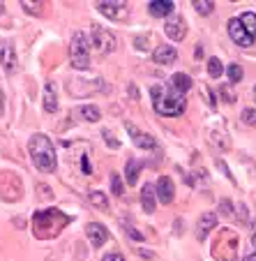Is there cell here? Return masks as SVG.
Returning a JSON list of instances; mask_svg holds the SVG:
<instances>
[{
    "label": "cell",
    "mask_w": 256,
    "mask_h": 261,
    "mask_svg": "<svg viewBox=\"0 0 256 261\" xmlns=\"http://www.w3.org/2000/svg\"><path fill=\"white\" fill-rule=\"evenodd\" d=\"M86 236L90 238V243H93L95 247H102L104 243L108 241V231L99 224V222H90L88 227H86Z\"/></svg>",
    "instance_id": "cell-12"
},
{
    "label": "cell",
    "mask_w": 256,
    "mask_h": 261,
    "mask_svg": "<svg viewBox=\"0 0 256 261\" xmlns=\"http://www.w3.org/2000/svg\"><path fill=\"white\" fill-rule=\"evenodd\" d=\"M125 129L129 132V139H132V141L136 143L141 150H153V148L157 146V143H155V139L150 137V134L141 132V129H138L134 123H127V120H125Z\"/></svg>",
    "instance_id": "cell-8"
},
{
    "label": "cell",
    "mask_w": 256,
    "mask_h": 261,
    "mask_svg": "<svg viewBox=\"0 0 256 261\" xmlns=\"http://www.w3.org/2000/svg\"><path fill=\"white\" fill-rule=\"evenodd\" d=\"M233 203L231 201H229V199H222V213H224V215H233Z\"/></svg>",
    "instance_id": "cell-31"
},
{
    "label": "cell",
    "mask_w": 256,
    "mask_h": 261,
    "mask_svg": "<svg viewBox=\"0 0 256 261\" xmlns=\"http://www.w3.org/2000/svg\"><path fill=\"white\" fill-rule=\"evenodd\" d=\"M102 137H104V141H106L108 146L113 148V150H116V148H120V141L113 137V132H108V129H104V132H102Z\"/></svg>",
    "instance_id": "cell-29"
},
{
    "label": "cell",
    "mask_w": 256,
    "mask_h": 261,
    "mask_svg": "<svg viewBox=\"0 0 256 261\" xmlns=\"http://www.w3.org/2000/svg\"><path fill=\"white\" fill-rule=\"evenodd\" d=\"M90 44H93V49L97 51V54H111V51L116 49V35L99 28V25H95V28L90 30Z\"/></svg>",
    "instance_id": "cell-5"
},
{
    "label": "cell",
    "mask_w": 256,
    "mask_h": 261,
    "mask_svg": "<svg viewBox=\"0 0 256 261\" xmlns=\"http://www.w3.org/2000/svg\"><path fill=\"white\" fill-rule=\"evenodd\" d=\"M164 33L168 35V40L182 42L185 35H187V21L182 19L180 14H171L166 21H164Z\"/></svg>",
    "instance_id": "cell-6"
},
{
    "label": "cell",
    "mask_w": 256,
    "mask_h": 261,
    "mask_svg": "<svg viewBox=\"0 0 256 261\" xmlns=\"http://www.w3.org/2000/svg\"><path fill=\"white\" fill-rule=\"evenodd\" d=\"M192 5H194V10H196L201 16H208V14H212V12H215V3H212V0H194Z\"/></svg>",
    "instance_id": "cell-22"
},
{
    "label": "cell",
    "mask_w": 256,
    "mask_h": 261,
    "mask_svg": "<svg viewBox=\"0 0 256 261\" xmlns=\"http://www.w3.org/2000/svg\"><path fill=\"white\" fill-rule=\"evenodd\" d=\"M226 74H229V81H231V84H240V81H242V74H245V69H242V65L233 63V65H229Z\"/></svg>",
    "instance_id": "cell-24"
},
{
    "label": "cell",
    "mask_w": 256,
    "mask_h": 261,
    "mask_svg": "<svg viewBox=\"0 0 256 261\" xmlns=\"http://www.w3.org/2000/svg\"><path fill=\"white\" fill-rule=\"evenodd\" d=\"M171 88H173V93L185 95L189 88H192V79H189L185 72H176L171 76Z\"/></svg>",
    "instance_id": "cell-17"
},
{
    "label": "cell",
    "mask_w": 256,
    "mask_h": 261,
    "mask_svg": "<svg viewBox=\"0 0 256 261\" xmlns=\"http://www.w3.org/2000/svg\"><path fill=\"white\" fill-rule=\"evenodd\" d=\"M28 150H30V160L40 171L53 173L58 167V160H55V148L51 143V139L46 134H33L28 141Z\"/></svg>",
    "instance_id": "cell-1"
},
{
    "label": "cell",
    "mask_w": 256,
    "mask_h": 261,
    "mask_svg": "<svg viewBox=\"0 0 256 261\" xmlns=\"http://www.w3.org/2000/svg\"><path fill=\"white\" fill-rule=\"evenodd\" d=\"M155 194L162 203H171L173 197H176V190H173V180L168 176H159L157 185H155Z\"/></svg>",
    "instance_id": "cell-10"
},
{
    "label": "cell",
    "mask_w": 256,
    "mask_h": 261,
    "mask_svg": "<svg viewBox=\"0 0 256 261\" xmlns=\"http://www.w3.org/2000/svg\"><path fill=\"white\" fill-rule=\"evenodd\" d=\"M217 95H222V99L226 104H233L236 102V95H233V90H231V86H219V90H217Z\"/></svg>",
    "instance_id": "cell-27"
},
{
    "label": "cell",
    "mask_w": 256,
    "mask_h": 261,
    "mask_svg": "<svg viewBox=\"0 0 256 261\" xmlns=\"http://www.w3.org/2000/svg\"><path fill=\"white\" fill-rule=\"evenodd\" d=\"M203 95H206V102H208V107H215V99H212V93H210V88H206V86H203Z\"/></svg>",
    "instance_id": "cell-34"
},
{
    "label": "cell",
    "mask_w": 256,
    "mask_h": 261,
    "mask_svg": "<svg viewBox=\"0 0 256 261\" xmlns=\"http://www.w3.org/2000/svg\"><path fill=\"white\" fill-rule=\"evenodd\" d=\"M238 19L242 21V25H245L247 33H249L251 37L256 40V14H254V12H245V14H240Z\"/></svg>",
    "instance_id": "cell-20"
},
{
    "label": "cell",
    "mask_w": 256,
    "mask_h": 261,
    "mask_svg": "<svg viewBox=\"0 0 256 261\" xmlns=\"http://www.w3.org/2000/svg\"><path fill=\"white\" fill-rule=\"evenodd\" d=\"M0 65H3V69L7 74H12L16 69V49L10 40L0 42Z\"/></svg>",
    "instance_id": "cell-9"
},
{
    "label": "cell",
    "mask_w": 256,
    "mask_h": 261,
    "mask_svg": "<svg viewBox=\"0 0 256 261\" xmlns=\"http://www.w3.org/2000/svg\"><path fill=\"white\" fill-rule=\"evenodd\" d=\"M3 104H5V95L0 93V116H3Z\"/></svg>",
    "instance_id": "cell-37"
},
{
    "label": "cell",
    "mask_w": 256,
    "mask_h": 261,
    "mask_svg": "<svg viewBox=\"0 0 256 261\" xmlns=\"http://www.w3.org/2000/svg\"><path fill=\"white\" fill-rule=\"evenodd\" d=\"M138 171H141V164H138L136 160H127V164H125V178H127V185H136Z\"/></svg>",
    "instance_id": "cell-19"
},
{
    "label": "cell",
    "mask_w": 256,
    "mask_h": 261,
    "mask_svg": "<svg viewBox=\"0 0 256 261\" xmlns=\"http://www.w3.org/2000/svg\"><path fill=\"white\" fill-rule=\"evenodd\" d=\"M208 74H210L212 79H219L224 74V65L219 58H208Z\"/></svg>",
    "instance_id": "cell-23"
},
{
    "label": "cell",
    "mask_w": 256,
    "mask_h": 261,
    "mask_svg": "<svg viewBox=\"0 0 256 261\" xmlns=\"http://www.w3.org/2000/svg\"><path fill=\"white\" fill-rule=\"evenodd\" d=\"M229 35H231V40L236 42L238 46H242V49H247V46L254 44V37L245 30V25H242V21L238 19V16L229 21Z\"/></svg>",
    "instance_id": "cell-7"
},
{
    "label": "cell",
    "mask_w": 256,
    "mask_h": 261,
    "mask_svg": "<svg viewBox=\"0 0 256 261\" xmlns=\"http://www.w3.org/2000/svg\"><path fill=\"white\" fill-rule=\"evenodd\" d=\"M134 42H136V44H134V46H136V49H138V51H143V49H148V40H143V37H136V40H134Z\"/></svg>",
    "instance_id": "cell-35"
},
{
    "label": "cell",
    "mask_w": 256,
    "mask_h": 261,
    "mask_svg": "<svg viewBox=\"0 0 256 261\" xmlns=\"http://www.w3.org/2000/svg\"><path fill=\"white\" fill-rule=\"evenodd\" d=\"M173 3L171 0H150L148 3V12L153 16H159V19H168L173 14Z\"/></svg>",
    "instance_id": "cell-14"
},
{
    "label": "cell",
    "mask_w": 256,
    "mask_h": 261,
    "mask_svg": "<svg viewBox=\"0 0 256 261\" xmlns=\"http://www.w3.org/2000/svg\"><path fill=\"white\" fill-rule=\"evenodd\" d=\"M74 114L79 116L81 120H86V123H97V120L102 118V111H99L95 104H83V107L76 109Z\"/></svg>",
    "instance_id": "cell-18"
},
{
    "label": "cell",
    "mask_w": 256,
    "mask_h": 261,
    "mask_svg": "<svg viewBox=\"0 0 256 261\" xmlns=\"http://www.w3.org/2000/svg\"><path fill=\"white\" fill-rule=\"evenodd\" d=\"M90 35L86 30H76L72 35V44H69V58H72V67L76 69H88L90 67Z\"/></svg>",
    "instance_id": "cell-3"
},
{
    "label": "cell",
    "mask_w": 256,
    "mask_h": 261,
    "mask_svg": "<svg viewBox=\"0 0 256 261\" xmlns=\"http://www.w3.org/2000/svg\"><path fill=\"white\" fill-rule=\"evenodd\" d=\"M111 192H113L116 197H123V192H125L123 180H120L118 173H113V176H111Z\"/></svg>",
    "instance_id": "cell-26"
},
{
    "label": "cell",
    "mask_w": 256,
    "mask_h": 261,
    "mask_svg": "<svg viewBox=\"0 0 256 261\" xmlns=\"http://www.w3.org/2000/svg\"><path fill=\"white\" fill-rule=\"evenodd\" d=\"M102 261H125V256L120 254V252H111V254H106Z\"/></svg>",
    "instance_id": "cell-33"
},
{
    "label": "cell",
    "mask_w": 256,
    "mask_h": 261,
    "mask_svg": "<svg viewBox=\"0 0 256 261\" xmlns=\"http://www.w3.org/2000/svg\"><path fill=\"white\" fill-rule=\"evenodd\" d=\"M141 206H143V211L148 213V215H153L155 213V206H157V194H155V185H143V190H141Z\"/></svg>",
    "instance_id": "cell-15"
},
{
    "label": "cell",
    "mask_w": 256,
    "mask_h": 261,
    "mask_svg": "<svg viewBox=\"0 0 256 261\" xmlns=\"http://www.w3.org/2000/svg\"><path fill=\"white\" fill-rule=\"evenodd\" d=\"M81 173L83 176H93V162H90V158L88 155H81Z\"/></svg>",
    "instance_id": "cell-28"
},
{
    "label": "cell",
    "mask_w": 256,
    "mask_h": 261,
    "mask_svg": "<svg viewBox=\"0 0 256 261\" xmlns=\"http://www.w3.org/2000/svg\"><path fill=\"white\" fill-rule=\"evenodd\" d=\"M242 261H256V252H251V254H247Z\"/></svg>",
    "instance_id": "cell-36"
},
{
    "label": "cell",
    "mask_w": 256,
    "mask_h": 261,
    "mask_svg": "<svg viewBox=\"0 0 256 261\" xmlns=\"http://www.w3.org/2000/svg\"><path fill=\"white\" fill-rule=\"evenodd\" d=\"M125 229H127V233H129V236H132L134 241H138V243H141L143 238H146V236H143V233H138V231H136V229H134V227H125Z\"/></svg>",
    "instance_id": "cell-32"
},
{
    "label": "cell",
    "mask_w": 256,
    "mask_h": 261,
    "mask_svg": "<svg viewBox=\"0 0 256 261\" xmlns=\"http://www.w3.org/2000/svg\"><path fill=\"white\" fill-rule=\"evenodd\" d=\"M254 97H256V86H254Z\"/></svg>",
    "instance_id": "cell-38"
},
{
    "label": "cell",
    "mask_w": 256,
    "mask_h": 261,
    "mask_svg": "<svg viewBox=\"0 0 256 261\" xmlns=\"http://www.w3.org/2000/svg\"><path fill=\"white\" fill-rule=\"evenodd\" d=\"M90 203H93L95 208H99V211H108V197L104 192H99V190L90 192Z\"/></svg>",
    "instance_id": "cell-21"
},
{
    "label": "cell",
    "mask_w": 256,
    "mask_h": 261,
    "mask_svg": "<svg viewBox=\"0 0 256 261\" xmlns=\"http://www.w3.org/2000/svg\"><path fill=\"white\" fill-rule=\"evenodd\" d=\"M42 5H44V3H30V0H21V7H23V12H28V14H42Z\"/></svg>",
    "instance_id": "cell-25"
},
{
    "label": "cell",
    "mask_w": 256,
    "mask_h": 261,
    "mask_svg": "<svg viewBox=\"0 0 256 261\" xmlns=\"http://www.w3.org/2000/svg\"><path fill=\"white\" fill-rule=\"evenodd\" d=\"M254 245H256V236H254Z\"/></svg>",
    "instance_id": "cell-39"
},
{
    "label": "cell",
    "mask_w": 256,
    "mask_h": 261,
    "mask_svg": "<svg viewBox=\"0 0 256 261\" xmlns=\"http://www.w3.org/2000/svg\"><path fill=\"white\" fill-rule=\"evenodd\" d=\"M97 12L111 21H123L129 16V5L127 0H99Z\"/></svg>",
    "instance_id": "cell-4"
},
{
    "label": "cell",
    "mask_w": 256,
    "mask_h": 261,
    "mask_svg": "<svg viewBox=\"0 0 256 261\" xmlns=\"http://www.w3.org/2000/svg\"><path fill=\"white\" fill-rule=\"evenodd\" d=\"M150 95H153V107L159 116L176 118V116H180L182 111H185V107H187V102H185L182 95L168 93V90L162 88V86H153V88H150Z\"/></svg>",
    "instance_id": "cell-2"
},
{
    "label": "cell",
    "mask_w": 256,
    "mask_h": 261,
    "mask_svg": "<svg viewBox=\"0 0 256 261\" xmlns=\"http://www.w3.org/2000/svg\"><path fill=\"white\" fill-rule=\"evenodd\" d=\"M44 111L46 114H55L58 111V95H55V84L49 81L44 86Z\"/></svg>",
    "instance_id": "cell-16"
},
{
    "label": "cell",
    "mask_w": 256,
    "mask_h": 261,
    "mask_svg": "<svg viewBox=\"0 0 256 261\" xmlns=\"http://www.w3.org/2000/svg\"><path fill=\"white\" fill-rule=\"evenodd\" d=\"M242 123L245 125H256V111L254 109H245V111H242Z\"/></svg>",
    "instance_id": "cell-30"
},
{
    "label": "cell",
    "mask_w": 256,
    "mask_h": 261,
    "mask_svg": "<svg viewBox=\"0 0 256 261\" xmlns=\"http://www.w3.org/2000/svg\"><path fill=\"white\" fill-rule=\"evenodd\" d=\"M153 60L157 65H173L178 60V51L173 49L171 44H162V46H157V49H155Z\"/></svg>",
    "instance_id": "cell-13"
},
{
    "label": "cell",
    "mask_w": 256,
    "mask_h": 261,
    "mask_svg": "<svg viewBox=\"0 0 256 261\" xmlns=\"http://www.w3.org/2000/svg\"><path fill=\"white\" fill-rule=\"evenodd\" d=\"M215 227H217V215L215 213H203V215L198 217V224H196V238L198 241H206L208 233H210Z\"/></svg>",
    "instance_id": "cell-11"
}]
</instances>
